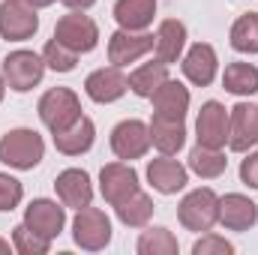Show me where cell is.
<instances>
[{
	"label": "cell",
	"instance_id": "cell-15",
	"mask_svg": "<svg viewBox=\"0 0 258 255\" xmlns=\"http://www.w3.org/2000/svg\"><path fill=\"white\" fill-rule=\"evenodd\" d=\"M219 222L228 231H249L258 222V204L249 195L228 192L219 198Z\"/></svg>",
	"mask_w": 258,
	"mask_h": 255
},
{
	"label": "cell",
	"instance_id": "cell-3",
	"mask_svg": "<svg viewBox=\"0 0 258 255\" xmlns=\"http://www.w3.org/2000/svg\"><path fill=\"white\" fill-rule=\"evenodd\" d=\"M0 75H3V81H6L9 90L27 93V90H33V87L42 81V75H45V60H42V54H36V51L18 48V51H9V54L3 57Z\"/></svg>",
	"mask_w": 258,
	"mask_h": 255
},
{
	"label": "cell",
	"instance_id": "cell-17",
	"mask_svg": "<svg viewBox=\"0 0 258 255\" xmlns=\"http://www.w3.org/2000/svg\"><path fill=\"white\" fill-rule=\"evenodd\" d=\"M54 189H57V198L63 207H87L93 201V183H90V174L81 171V168H66L57 174L54 180Z\"/></svg>",
	"mask_w": 258,
	"mask_h": 255
},
{
	"label": "cell",
	"instance_id": "cell-21",
	"mask_svg": "<svg viewBox=\"0 0 258 255\" xmlns=\"http://www.w3.org/2000/svg\"><path fill=\"white\" fill-rule=\"evenodd\" d=\"M150 144H153L159 153L174 156V153L186 144V123L177 120V117L153 114V120H150Z\"/></svg>",
	"mask_w": 258,
	"mask_h": 255
},
{
	"label": "cell",
	"instance_id": "cell-7",
	"mask_svg": "<svg viewBox=\"0 0 258 255\" xmlns=\"http://www.w3.org/2000/svg\"><path fill=\"white\" fill-rule=\"evenodd\" d=\"M39 30L36 6L27 0H3L0 3V36L9 42H24Z\"/></svg>",
	"mask_w": 258,
	"mask_h": 255
},
{
	"label": "cell",
	"instance_id": "cell-33",
	"mask_svg": "<svg viewBox=\"0 0 258 255\" xmlns=\"http://www.w3.org/2000/svg\"><path fill=\"white\" fill-rule=\"evenodd\" d=\"M234 252V243H228L225 237L213 234V231H204L192 246V255H231Z\"/></svg>",
	"mask_w": 258,
	"mask_h": 255
},
{
	"label": "cell",
	"instance_id": "cell-27",
	"mask_svg": "<svg viewBox=\"0 0 258 255\" xmlns=\"http://www.w3.org/2000/svg\"><path fill=\"white\" fill-rule=\"evenodd\" d=\"M117 219L129 225V228H144L147 222H150V216H153V198L147 195V192H132L126 201H120L117 207Z\"/></svg>",
	"mask_w": 258,
	"mask_h": 255
},
{
	"label": "cell",
	"instance_id": "cell-9",
	"mask_svg": "<svg viewBox=\"0 0 258 255\" xmlns=\"http://www.w3.org/2000/svg\"><path fill=\"white\" fill-rule=\"evenodd\" d=\"M24 225L48 240L60 237L66 225V207L51 201V198H33L27 207H24Z\"/></svg>",
	"mask_w": 258,
	"mask_h": 255
},
{
	"label": "cell",
	"instance_id": "cell-26",
	"mask_svg": "<svg viewBox=\"0 0 258 255\" xmlns=\"http://www.w3.org/2000/svg\"><path fill=\"white\" fill-rule=\"evenodd\" d=\"M222 87L234 96H252L258 93V66L255 63H228L222 72Z\"/></svg>",
	"mask_w": 258,
	"mask_h": 255
},
{
	"label": "cell",
	"instance_id": "cell-22",
	"mask_svg": "<svg viewBox=\"0 0 258 255\" xmlns=\"http://www.w3.org/2000/svg\"><path fill=\"white\" fill-rule=\"evenodd\" d=\"M93 138H96V126L90 117H78L75 123L63 132H54V147L63 153V156H81L93 147Z\"/></svg>",
	"mask_w": 258,
	"mask_h": 255
},
{
	"label": "cell",
	"instance_id": "cell-29",
	"mask_svg": "<svg viewBox=\"0 0 258 255\" xmlns=\"http://www.w3.org/2000/svg\"><path fill=\"white\" fill-rule=\"evenodd\" d=\"M231 48L240 54H258V12H246L231 24Z\"/></svg>",
	"mask_w": 258,
	"mask_h": 255
},
{
	"label": "cell",
	"instance_id": "cell-19",
	"mask_svg": "<svg viewBox=\"0 0 258 255\" xmlns=\"http://www.w3.org/2000/svg\"><path fill=\"white\" fill-rule=\"evenodd\" d=\"M186 48V24L177 21V18H165L153 36V51H156V60L162 63H177L180 54Z\"/></svg>",
	"mask_w": 258,
	"mask_h": 255
},
{
	"label": "cell",
	"instance_id": "cell-2",
	"mask_svg": "<svg viewBox=\"0 0 258 255\" xmlns=\"http://www.w3.org/2000/svg\"><path fill=\"white\" fill-rule=\"evenodd\" d=\"M177 219L186 231H195V234L210 231L219 222V195L207 186L186 192L180 207H177Z\"/></svg>",
	"mask_w": 258,
	"mask_h": 255
},
{
	"label": "cell",
	"instance_id": "cell-8",
	"mask_svg": "<svg viewBox=\"0 0 258 255\" xmlns=\"http://www.w3.org/2000/svg\"><path fill=\"white\" fill-rule=\"evenodd\" d=\"M126 90H129V75H123V66H114V63L102 66V69H93L84 78V93L99 105L117 102Z\"/></svg>",
	"mask_w": 258,
	"mask_h": 255
},
{
	"label": "cell",
	"instance_id": "cell-5",
	"mask_svg": "<svg viewBox=\"0 0 258 255\" xmlns=\"http://www.w3.org/2000/svg\"><path fill=\"white\" fill-rule=\"evenodd\" d=\"M72 240L87 252H99L111 243V219L99 207H81L72 219Z\"/></svg>",
	"mask_w": 258,
	"mask_h": 255
},
{
	"label": "cell",
	"instance_id": "cell-28",
	"mask_svg": "<svg viewBox=\"0 0 258 255\" xmlns=\"http://www.w3.org/2000/svg\"><path fill=\"white\" fill-rule=\"evenodd\" d=\"M135 249H138V255H177L180 243H177V237H174L168 228L153 225V228L141 231V237H138Z\"/></svg>",
	"mask_w": 258,
	"mask_h": 255
},
{
	"label": "cell",
	"instance_id": "cell-32",
	"mask_svg": "<svg viewBox=\"0 0 258 255\" xmlns=\"http://www.w3.org/2000/svg\"><path fill=\"white\" fill-rule=\"evenodd\" d=\"M24 198V186L12 177V174H3L0 171V213H9L21 204Z\"/></svg>",
	"mask_w": 258,
	"mask_h": 255
},
{
	"label": "cell",
	"instance_id": "cell-38",
	"mask_svg": "<svg viewBox=\"0 0 258 255\" xmlns=\"http://www.w3.org/2000/svg\"><path fill=\"white\" fill-rule=\"evenodd\" d=\"M3 93H6V81H3V75H0V102H3Z\"/></svg>",
	"mask_w": 258,
	"mask_h": 255
},
{
	"label": "cell",
	"instance_id": "cell-35",
	"mask_svg": "<svg viewBox=\"0 0 258 255\" xmlns=\"http://www.w3.org/2000/svg\"><path fill=\"white\" fill-rule=\"evenodd\" d=\"M93 3H96V0H63V6H69V9H81V12L90 9Z\"/></svg>",
	"mask_w": 258,
	"mask_h": 255
},
{
	"label": "cell",
	"instance_id": "cell-37",
	"mask_svg": "<svg viewBox=\"0 0 258 255\" xmlns=\"http://www.w3.org/2000/svg\"><path fill=\"white\" fill-rule=\"evenodd\" d=\"M9 249H15V246H9V240H3V237H0V252L9 255Z\"/></svg>",
	"mask_w": 258,
	"mask_h": 255
},
{
	"label": "cell",
	"instance_id": "cell-36",
	"mask_svg": "<svg viewBox=\"0 0 258 255\" xmlns=\"http://www.w3.org/2000/svg\"><path fill=\"white\" fill-rule=\"evenodd\" d=\"M27 3H33L36 9H45V6H51V3H57V0H27Z\"/></svg>",
	"mask_w": 258,
	"mask_h": 255
},
{
	"label": "cell",
	"instance_id": "cell-31",
	"mask_svg": "<svg viewBox=\"0 0 258 255\" xmlns=\"http://www.w3.org/2000/svg\"><path fill=\"white\" fill-rule=\"evenodd\" d=\"M42 60H45L48 69H54V72H72L75 63H78V54H75L72 48H66L63 42L48 39L45 48H42Z\"/></svg>",
	"mask_w": 258,
	"mask_h": 255
},
{
	"label": "cell",
	"instance_id": "cell-1",
	"mask_svg": "<svg viewBox=\"0 0 258 255\" xmlns=\"http://www.w3.org/2000/svg\"><path fill=\"white\" fill-rule=\"evenodd\" d=\"M45 156V141L36 129L18 126L0 138V162L15 171H33Z\"/></svg>",
	"mask_w": 258,
	"mask_h": 255
},
{
	"label": "cell",
	"instance_id": "cell-14",
	"mask_svg": "<svg viewBox=\"0 0 258 255\" xmlns=\"http://www.w3.org/2000/svg\"><path fill=\"white\" fill-rule=\"evenodd\" d=\"M153 51V33L147 30H117L108 39V60L114 66H129Z\"/></svg>",
	"mask_w": 258,
	"mask_h": 255
},
{
	"label": "cell",
	"instance_id": "cell-20",
	"mask_svg": "<svg viewBox=\"0 0 258 255\" xmlns=\"http://www.w3.org/2000/svg\"><path fill=\"white\" fill-rule=\"evenodd\" d=\"M183 75L192 81L195 87H207V84H213V78H216V69H219V60H216V51H213V45H207V42H195L192 48L186 51V57H183Z\"/></svg>",
	"mask_w": 258,
	"mask_h": 255
},
{
	"label": "cell",
	"instance_id": "cell-34",
	"mask_svg": "<svg viewBox=\"0 0 258 255\" xmlns=\"http://www.w3.org/2000/svg\"><path fill=\"white\" fill-rule=\"evenodd\" d=\"M240 180H243L249 189H258V150L249 153V156L240 162Z\"/></svg>",
	"mask_w": 258,
	"mask_h": 255
},
{
	"label": "cell",
	"instance_id": "cell-18",
	"mask_svg": "<svg viewBox=\"0 0 258 255\" xmlns=\"http://www.w3.org/2000/svg\"><path fill=\"white\" fill-rule=\"evenodd\" d=\"M150 102H153V114H165V117L183 120L186 111H189V87H183V84L174 81V78H165V81L153 90Z\"/></svg>",
	"mask_w": 258,
	"mask_h": 255
},
{
	"label": "cell",
	"instance_id": "cell-24",
	"mask_svg": "<svg viewBox=\"0 0 258 255\" xmlns=\"http://www.w3.org/2000/svg\"><path fill=\"white\" fill-rule=\"evenodd\" d=\"M228 168V159L219 147H204V144H195L192 153H189V171L198 174L201 180H216L222 177Z\"/></svg>",
	"mask_w": 258,
	"mask_h": 255
},
{
	"label": "cell",
	"instance_id": "cell-4",
	"mask_svg": "<svg viewBox=\"0 0 258 255\" xmlns=\"http://www.w3.org/2000/svg\"><path fill=\"white\" fill-rule=\"evenodd\" d=\"M36 111H39V120L51 129V135H54V132L69 129L81 117V99L69 87H51V90L42 93Z\"/></svg>",
	"mask_w": 258,
	"mask_h": 255
},
{
	"label": "cell",
	"instance_id": "cell-6",
	"mask_svg": "<svg viewBox=\"0 0 258 255\" xmlns=\"http://www.w3.org/2000/svg\"><path fill=\"white\" fill-rule=\"evenodd\" d=\"M54 39L72 48L75 54H90L99 45V27L90 15H84L81 9H72L54 24Z\"/></svg>",
	"mask_w": 258,
	"mask_h": 255
},
{
	"label": "cell",
	"instance_id": "cell-16",
	"mask_svg": "<svg viewBox=\"0 0 258 255\" xmlns=\"http://www.w3.org/2000/svg\"><path fill=\"white\" fill-rule=\"evenodd\" d=\"M147 180H150V186L156 192L174 195V192H180L189 183V168L162 153L159 159H150V162H147Z\"/></svg>",
	"mask_w": 258,
	"mask_h": 255
},
{
	"label": "cell",
	"instance_id": "cell-30",
	"mask_svg": "<svg viewBox=\"0 0 258 255\" xmlns=\"http://www.w3.org/2000/svg\"><path fill=\"white\" fill-rule=\"evenodd\" d=\"M12 246H15V252H21V255H45L51 249V240L36 234V231H30L21 222V225L12 228Z\"/></svg>",
	"mask_w": 258,
	"mask_h": 255
},
{
	"label": "cell",
	"instance_id": "cell-11",
	"mask_svg": "<svg viewBox=\"0 0 258 255\" xmlns=\"http://www.w3.org/2000/svg\"><path fill=\"white\" fill-rule=\"evenodd\" d=\"M138 174H135V168L129 165V162H108V165H102V171H99V192H102V198L111 204V207H117L120 201H126L132 192H138Z\"/></svg>",
	"mask_w": 258,
	"mask_h": 255
},
{
	"label": "cell",
	"instance_id": "cell-10",
	"mask_svg": "<svg viewBox=\"0 0 258 255\" xmlns=\"http://www.w3.org/2000/svg\"><path fill=\"white\" fill-rule=\"evenodd\" d=\"M258 144V105L237 102L228 108V147L234 153H246Z\"/></svg>",
	"mask_w": 258,
	"mask_h": 255
},
{
	"label": "cell",
	"instance_id": "cell-12",
	"mask_svg": "<svg viewBox=\"0 0 258 255\" xmlns=\"http://www.w3.org/2000/svg\"><path fill=\"white\" fill-rule=\"evenodd\" d=\"M111 150L123 162L141 159L150 150V126L141 120H120L111 129Z\"/></svg>",
	"mask_w": 258,
	"mask_h": 255
},
{
	"label": "cell",
	"instance_id": "cell-13",
	"mask_svg": "<svg viewBox=\"0 0 258 255\" xmlns=\"http://www.w3.org/2000/svg\"><path fill=\"white\" fill-rule=\"evenodd\" d=\"M195 138L204 147H225L228 144V108L216 99L204 102L195 120Z\"/></svg>",
	"mask_w": 258,
	"mask_h": 255
},
{
	"label": "cell",
	"instance_id": "cell-25",
	"mask_svg": "<svg viewBox=\"0 0 258 255\" xmlns=\"http://www.w3.org/2000/svg\"><path fill=\"white\" fill-rule=\"evenodd\" d=\"M168 78V63L162 60H150V63H141L138 69L129 72V90L141 99H150L153 90Z\"/></svg>",
	"mask_w": 258,
	"mask_h": 255
},
{
	"label": "cell",
	"instance_id": "cell-23",
	"mask_svg": "<svg viewBox=\"0 0 258 255\" xmlns=\"http://www.w3.org/2000/svg\"><path fill=\"white\" fill-rule=\"evenodd\" d=\"M156 15V0H117L114 18L123 30H147Z\"/></svg>",
	"mask_w": 258,
	"mask_h": 255
}]
</instances>
